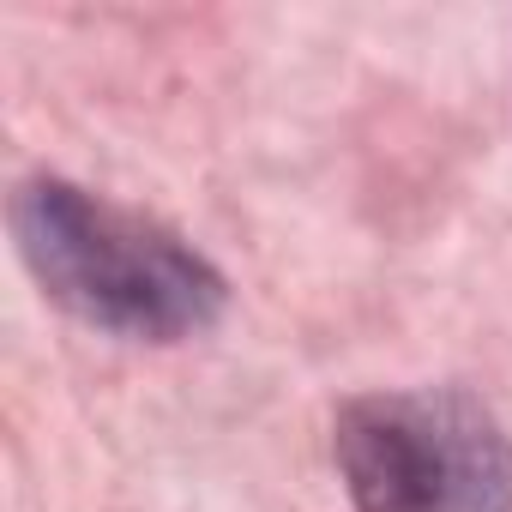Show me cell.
<instances>
[{"mask_svg": "<svg viewBox=\"0 0 512 512\" xmlns=\"http://www.w3.org/2000/svg\"><path fill=\"white\" fill-rule=\"evenodd\" d=\"M13 241L31 278L97 332L175 344L223 314V278L199 253L73 181H31L13 199Z\"/></svg>", "mask_w": 512, "mask_h": 512, "instance_id": "obj_1", "label": "cell"}, {"mask_svg": "<svg viewBox=\"0 0 512 512\" xmlns=\"http://www.w3.org/2000/svg\"><path fill=\"white\" fill-rule=\"evenodd\" d=\"M362 512H512V434L464 392H374L338 416Z\"/></svg>", "mask_w": 512, "mask_h": 512, "instance_id": "obj_2", "label": "cell"}]
</instances>
